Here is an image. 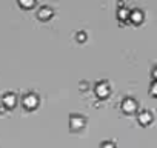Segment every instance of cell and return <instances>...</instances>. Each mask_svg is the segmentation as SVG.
Listing matches in <instances>:
<instances>
[{
	"label": "cell",
	"mask_w": 157,
	"mask_h": 148,
	"mask_svg": "<svg viewBox=\"0 0 157 148\" xmlns=\"http://www.w3.org/2000/svg\"><path fill=\"white\" fill-rule=\"evenodd\" d=\"M3 102H5L8 107L14 105V103H16V94H13V93H6V94L3 96Z\"/></svg>",
	"instance_id": "4"
},
{
	"label": "cell",
	"mask_w": 157,
	"mask_h": 148,
	"mask_svg": "<svg viewBox=\"0 0 157 148\" xmlns=\"http://www.w3.org/2000/svg\"><path fill=\"white\" fill-rule=\"evenodd\" d=\"M136 107H137V103H136V100L131 99V97H126V99L122 102V108H123L125 111H134Z\"/></svg>",
	"instance_id": "2"
},
{
	"label": "cell",
	"mask_w": 157,
	"mask_h": 148,
	"mask_svg": "<svg viewBox=\"0 0 157 148\" xmlns=\"http://www.w3.org/2000/svg\"><path fill=\"white\" fill-rule=\"evenodd\" d=\"M152 72H154V76L157 77V68H154V71H152Z\"/></svg>",
	"instance_id": "11"
},
{
	"label": "cell",
	"mask_w": 157,
	"mask_h": 148,
	"mask_svg": "<svg viewBox=\"0 0 157 148\" xmlns=\"http://www.w3.org/2000/svg\"><path fill=\"white\" fill-rule=\"evenodd\" d=\"M51 13H52V11H51V8H48V6H42V8L39 10V13H37V14H39V17H40V19H46V17H49V16H51Z\"/></svg>",
	"instance_id": "5"
},
{
	"label": "cell",
	"mask_w": 157,
	"mask_h": 148,
	"mask_svg": "<svg viewBox=\"0 0 157 148\" xmlns=\"http://www.w3.org/2000/svg\"><path fill=\"white\" fill-rule=\"evenodd\" d=\"M37 100H39V97H37L34 93H29V94L23 96V105H26V107H34V105H37Z\"/></svg>",
	"instance_id": "1"
},
{
	"label": "cell",
	"mask_w": 157,
	"mask_h": 148,
	"mask_svg": "<svg viewBox=\"0 0 157 148\" xmlns=\"http://www.w3.org/2000/svg\"><path fill=\"white\" fill-rule=\"evenodd\" d=\"M102 148H116V145L113 142H105V143H102Z\"/></svg>",
	"instance_id": "9"
},
{
	"label": "cell",
	"mask_w": 157,
	"mask_h": 148,
	"mask_svg": "<svg viewBox=\"0 0 157 148\" xmlns=\"http://www.w3.org/2000/svg\"><path fill=\"white\" fill-rule=\"evenodd\" d=\"M151 93L157 96V80H155V82H152V85H151Z\"/></svg>",
	"instance_id": "10"
},
{
	"label": "cell",
	"mask_w": 157,
	"mask_h": 148,
	"mask_svg": "<svg viewBox=\"0 0 157 148\" xmlns=\"http://www.w3.org/2000/svg\"><path fill=\"white\" fill-rule=\"evenodd\" d=\"M129 17H131V20L139 22V20L143 17V14H142V11H140V10H134V11H131V13H129Z\"/></svg>",
	"instance_id": "7"
},
{
	"label": "cell",
	"mask_w": 157,
	"mask_h": 148,
	"mask_svg": "<svg viewBox=\"0 0 157 148\" xmlns=\"http://www.w3.org/2000/svg\"><path fill=\"white\" fill-rule=\"evenodd\" d=\"M19 2L23 5V6H31L34 3V0H19Z\"/></svg>",
	"instance_id": "8"
},
{
	"label": "cell",
	"mask_w": 157,
	"mask_h": 148,
	"mask_svg": "<svg viewBox=\"0 0 157 148\" xmlns=\"http://www.w3.org/2000/svg\"><path fill=\"white\" fill-rule=\"evenodd\" d=\"M151 119H152V114L149 113V110H142V111L139 113V120H140L143 125L149 123V122H151Z\"/></svg>",
	"instance_id": "3"
},
{
	"label": "cell",
	"mask_w": 157,
	"mask_h": 148,
	"mask_svg": "<svg viewBox=\"0 0 157 148\" xmlns=\"http://www.w3.org/2000/svg\"><path fill=\"white\" fill-rule=\"evenodd\" d=\"M97 94H106L108 91H109V88H108V84L103 80V82H100V84H97Z\"/></svg>",
	"instance_id": "6"
}]
</instances>
